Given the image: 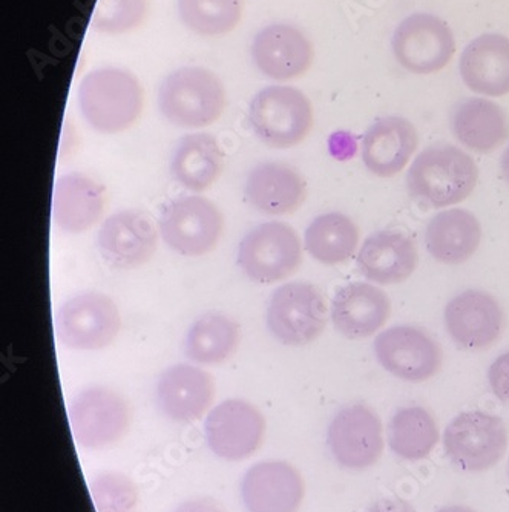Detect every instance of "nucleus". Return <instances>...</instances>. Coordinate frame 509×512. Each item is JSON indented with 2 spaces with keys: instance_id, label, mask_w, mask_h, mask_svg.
Listing matches in <instances>:
<instances>
[{
  "instance_id": "f257e3e1",
  "label": "nucleus",
  "mask_w": 509,
  "mask_h": 512,
  "mask_svg": "<svg viewBox=\"0 0 509 512\" xmlns=\"http://www.w3.org/2000/svg\"><path fill=\"white\" fill-rule=\"evenodd\" d=\"M479 181L476 161L453 145H434L422 151L408 169V194L433 209L467 200Z\"/></svg>"
},
{
  "instance_id": "f03ea898",
  "label": "nucleus",
  "mask_w": 509,
  "mask_h": 512,
  "mask_svg": "<svg viewBox=\"0 0 509 512\" xmlns=\"http://www.w3.org/2000/svg\"><path fill=\"white\" fill-rule=\"evenodd\" d=\"M79 106L91 128L102 134H119L142 114V85L123 68L92 69L80 82Z\"/></svg>"
},
{
  "instance_id": "7ed1b4c3",
  "label": "nucleus",
  "mask_w": 509,
  "mask_h": 512,
  "mask_svg": "<svg viewBox=\"0 0 509 512\" xmlns=\"http://www.w3.org/2000/svg\"><path fill=\"white\" fill-rule=\"evenodd\" d=\"M158 108L172 125L204 128L220 119L226 89L209 69L184 66L169 74L158 89Z\"/></svg>"
},
{
  "instance_id": "20e7f679",
  "label": "nucleus",
  "mask_w": 509,
  "mask_h": 512,
  "mask_svg": "<svg viewBox=\"0 0 509 512\" xmlns=\"http://www.w3.org/2000/svg\"><path fill=\"white\" fill-rule=\"evenodd\" d=\"M68 416L74 442L88 451L119 444L131 425V408L125 396L105 385L83 388L69 404Z\"/></svg>"
},
{
  "instance_id": "39448f33",
  "label": "nucleus",
  "mask_w": 509,
  "mask_h": 512,
  "mask_svg": "<svg viewBox=\"0 0 509 512\" xmlns=\"http://www.w3.org/2000/svg\"><path fill=\"white\" fill-rule=\"evenodd\" d=\"M249 122L261 142L270 148H293L312 131V103L304 92L292 86H269L257 92L250 102Z\"/></svg>"
},
{
  "instance_id": "423d86ee",
  "label": "nucleus",
  "mask_w": 509,
  "mask_h": 512,
  "mask_svg": "<svg viewBox=\"0 0 509 512\" xmlns=\"http://www.w3.org/2000/svg\"><path fill=\"white\" fill-rule=\"evenodd\" d=\"M303 261L301 241L295 229L280 221L253 227L238 249L241 270L255 283L273 284L289 278Z\"/></svg>"
},
{
  "instance_id": "0eeeda50",
  "label": "nucleus",
  "mask_w": 509,
  "mask_h": 512,
  "mask_svg": "<svg viewBox=\"0 0 509 512\" xmlns=\"http://www.w3.org/2000/svg\"><path fill=\"white\" fill-rule=\"evenodd\" d=\"M120 329L119 309L103 293H79L63 302L56 313L57 338L71 350H102L115 341Z\"/></svg>"
},
{
  "instance_id": "6e6552de",
  "label": "nucleus",
  "mask_w": 509,
  "mask_h": 512,
  "mask_svg": "<svg viewBox=\"0 0 509 512\" xmlns=\"http://www.w3.org/2000/svg\"><path fill=\"white\" fill-rule=\"evenodd\" d=\"M444 447L459 470L480 473L502 459L508 448V430L496 414L467 411L445 428Z\"/></svg>"
},
{
  "instance_id": "1a4fd4ad",
  "label": "nucleus",
  "mask_w": 509,
  "mask_h": 512,
  "mask_svg": "<svg viewBox=\"0 0 509 512\" xmlns=\"http://www.w3.org/2000/svg\"><path fill=\"white\" fill-rule=\"evenodd\" d=\"M327 324V306L312 284L287 283L270 296L267 325L278 341L292 347L310 344Z\"/></svg>"
},
{
  "instance_id": "9d476101",
  "label": "nucleus",
  "mask_w": 509,
  "mask_h": 512,
  "mask_svg": "<svg viewBox=\"0 0 509 512\" xmlns=\"http://www.w3.org/2000/svg\"><path fill=\"white\" fill-rule=\"evenodd\" d=\"M373 348L384 370L411 384L430 381L444 365L441 344L414 325H395L384 330L375 339Z\"/></svg>"
},
{
  "instance_id": "9b49d317",
  "label": "nucleus",
  "mask_w": 509,
  "mask_h": 512,
  "mask_svg": "<svg viewBox=\"0 0 509 512\" xmlns=\"http://www.w3.org/2000/svg\"><path fill=\"white\" fill-rule=\"evenodd\" d=\"M266 436V419L244 399H227L215 405L204 421L209 450L223 460L238 462L260 450Z\"/></svg>"
},
{
  "instance_id": "f8f14e48",
  "label": "nucleus",
  "mask_w": 509,
  "mask_h": 512,
  "mask_svg": "<svg viewBox=\"0 0 509 512\" xmlns=\"http://www.w3.org/2000/svg\"><path fill=\"white\" fill-rule=\"evenodd\" d=\"M224 230L220 209L204 197L178 198L165 207L160 218L161 237L175 252L203 256L217 247Z\"/></svg>"
},
{
  "instance_id": "ddd939ff",
  "label": "nucleus",
  "mask_w": 509,
  "mask_h": 512,
  "mask_svg": "<svg viewBox=\"0 0 509 512\" xmlns=\"http://www.w3.org/2000/svg\"><path fill=\"white\" fill-rule=\"evenodd\" d=\"M333 459L347 470H365L384 453V428L373 408L352 404L341 408L327 431Z\"/></svg>"
},
{
  "instance_id": "4468645a",
  "label": "nucleus",
  "mask_w": 509,
  "mask_h": 512,
  "mask_svg": "<svg viewBox=\"0 0 509 512\" xmlns=\"http://www.w3.org/2000/svg\"><path fill=\"white\" fill-rule=\"evenodd\" d=\"M396 60L413 74L439 73L453 59L456 40L447 23L431 14H413L391 40Z\"/></svg>"
},
{
  "instance_id": "2eb2a0df",
  "label": "nucleus",
  "mask_w": 509,
  "mask_h": 512,
  "mask_svg": "<svg viewBox=\"0 0 509 512\" xmlns=\"http://www.w3.org/2000/svg\"><path fill=\"white\" fill-rule=\"evenodd\" d=\"M445 327L454 344L464 350H485L505 330V312L499 301L482 290H465L445 306Z\"/></svg>"
},
{
  "instance_id": "dca6fc26",
  "label": "nucleus",
  "mask_w": 509,
  "mask_h": 512,
  "mask_svg": "<svg viewBox=\"0 0 509 512\" xmlns=\"http://www.w3.org/2000/svg\"><path fill=\"white\" fill-rule=\"evenodd\" d=\"M240 493L247 512H298L306 483L289 462L264 460L244 473Z\"/></svg>"
},
{
  "instance_id": "f3484780",
  "label": "nucleus",
  "mask_w": 509,
  "mask_h": 512,
  "mask_svg": "<svg viewBox=\"0 0 509 512\" xmlns=\"http://www.w3.org/2000/svg\"><path fill=\"white\" fill-rule=\"evenodd\" d=\"M158 246L152 218L140 211L111 215L97 235L100 255L115 269H135L151 261Z\"/></svg>"
},
{
  "instance_id": "a211bd4d",
  "label": "nucleus",
  "mask_w": 509,
  "mask_h": 512,
  "mask_svg": "<svg viewBox=\"0 0 509 512\" xmlns=\"http://www.w3.org/2000/svg\"><path fill=\"white\" fill-rule=\"evenodd\" d=\"M160 413L177 424L200 421L215 399V382L207 371L177 364L161 373L155 388Z\"/></svg>"
},
{
  "instance_id": "6ab92c4d",
  "label": "nucleus",
  "mask_w": 509,
  "mask_h": 512,
  "mask_svg": "<svg viewBox=\"0 0 509 512\" xmlns=\"http://www.w3.org/2000/svg\"><path fill=\"white\" fill-rule=\"evenodd\" d=\"M252 59L261 73L273 80H292L309 71L313 46L306 34L287 23H272L258 31Z\"/></svg>"
},
{
  "instance_id": "aec40b11",
  "label": "nucleus",
  "mask_w": 509,
  "mask_h": 512,
  "mask_svg": "<svg viewBox=\"0 0 509 512\" xmlns=\"http://www.w3.org/2000/svg\"><path fill=\"white\" fill-rule=\"evenodd\" d=\"M356 263L361 275L372 283L401 284L418 269V247L402 232L381 230L364 241Z\"/></svg>"
},
{
  "instance_id": "412c9836",
  "label": "nucleus",
  "mask_w": 509,
  "mask_h": 512,
  "mask_svg": "<svg viewBox=\"0 0 509 512\" xmlns=\"http://www.w3.org/2000/svg\"><path fill=\"white\" fill-rule=\"evenodd\" d=\"M418 145V131L413 123L402 117H385L365 132L362 161L376 177H395L407 168Z\"/></svg>"
},
{
  "instance_id": "4be33fe9",
  "label": "nucleus",
  "mask_w": 509,
  "mask_h": 512,
  "mask_svg": "<svg viewBox=\"0 0 509 512\" xmlns=\"http://www.w3.org/2000/svg\"><path fill=\"white\" fill-rule=\"evenodd\" d=\"M390 313V298L373 284H347L338 290L332 301L333 325L350 339L376 335L387 324Z\"/></svg>"
},
{
  "instance_id": "5701e85b",
  "label": "nucleus",
  "mask_w": 509,
  "mask_h": 512,
  "mask_svg": "<svg viewBox=\"0 0 509 512\" xmlns=\"http://www.w3.org/2000/svg\"><path fill=\"white\" fill-rule=\"evenodd\" d=\"M460 76L480 96L509 94V40L500 34L477 37L460 57Z\"/></svg>"
},
{
  "instance_id": "b1692460",
  "label": "nucleus",
  "mask_w": 509,
  "mask_h": 512,
  "mask_svg": "<svg viewBox=\"0 0 509 512\" xmlns=\"http://www.w3.org/2000/svg\"><path fill=\"white\" fill-rule=\"evenodd\" d=\"M247 201L267 215L298 211L307 197L306 181L292 166L261 163L250 171L246 181Z\"/></svg>"
},
{
  "instance_id": "393cba45",
  "label": "nucleus",
  "mask_w": 509,
  "mask_h": 512,
  "mask_svg": "<svg viewBox=\"0 0 509 512\" xmlns=\"http://www.w3.org/2000/svg\"><path fill=\"white\" fill-rule=\"evenodd\" d=\"M105 191L82 172L66 174L56 181L53 194L54 223L68 234H83L102 218Z\"/></svg>"
},
{
  "instance_id": "a878e982",
  "label": "nucleus",
  "mask_w": 509,
  "mask_h": 512,
  "mask_svg": "<svg viewBox=\"0 0 509 512\" xmlns=\"http://www.w3.org/2000/svg\"><path fill=\"white\" fill-rule=\"evenodd\" d=\"M482 243V226L465 209H447L431 218L425 246L434 260L448 266L467 263Z\"/></svg>"
},
{
  "instance_id": "bb28decb",
  "label": "nucleus",
  "mask_w": 509,
  "mask_h": 512,
  "mask_svg": "<svg viewBox=\"0 0 509 512\" xmlns=\"http://www.w3.org/2000/svg\"><path fill=\"white\" fill-rule=\"evenodd\" d=\"M451 129L460 145L477 154H490L508 140V114L491 100H465L451 115Z\"/></svg>"
},
{
  "instance_id": "cd10ccee",
  "label": "nucleus",
  "mask_w": 509,
  "mask_h": 512,
  "mask_svg": "<svg viewBox=\"0 0 509 512\" xmlns=\"http://www.w3.org/2000/svg\"><path fill=\"white\" fill-rule=\"evenodd\" d=\"M223 168V152L211 134L186 135L172 154V175L188 191L203 192L211 188Z\"/></svg>"
},
{
  "instance_id": "c85d7f7f",
  "label": "nucleus",
  "mask_w": 509,
  "mask_h": 512,
  "mask_svg": "<svg viewBox=\"0 0 509 512\" xmlns=\"http://www.w3.org/2000/svg\"><path fill=\"white\" fill-rule=\"evenodd\" d=\"M240 344V325L221 313L200 316L184 338V353L203 365L223 364Z\"/></svg>"
},
{
  "instance_id": "c756f323",
  "label": "nucleus",
  "mask_w": 509,
  "mask_h": 512,
  "mask_svg": "<svg viewBox=\"0 0 509 512\" xmlns=\"http://www.w3.org/2000/svg\"><path fill=\"white\" fill-rule=\"evenodd\" d=\"M306 249L319 263L336 266L355 255L361 232L355 221L339 212L319 215L306 230Z\"/></svg>"
},
{
  "instance_id": "7c9ffc66",
  "label": "nucleus",
  "mask_w": 509,
  "mask_h": 512,
  "mask_svg": "<svg viewBox=\"0 0 509 512\" xmlns=\"http://www.w3.org/2000/svg\"><path fill=\"white\" fill-rule=\"evenodd\" d=\"M439 440L433 414L419 405L399 408L388 425V442L393 453L405 460L425 459Z\"/></svg>"
},
{
  "instance_id": "2f4dec72",
  "label": "nucleus",
  "mask_w": 509,
  "mask_h": 512,
  "mask_svg": "<svg viewBox=\"0 0 509 512\" xmlns=\"http://www.w3.org/2000/svg\"><path fill=\"white\" fill-rule=\"evenodd\" d=\"M181 22L204 37L234 31L243 16L244 0H177Z\"/></svg>"
},
{
  "instance_id": "473e14b6",
  "label": "nucleus",
  "mask_w": 509,
  "mask_h": 512,
  "mask_svg": "<svg viewBox=\"0 0 509 512\" xmlns=\"http://www.w3.org/2000/svg\"><path fill=\"white\" fill-rule=\"evenodd\" d=\"M89 494L96 512H138L137 483L122 471H100L89 482Z\"/></svg>"
},
{
  "instance_id": "72a5a7b5",
  "label": "nucleus",
  "mask_w": 509,
  "mask_h": 512,
  "mask_svg": "<svg viewBox=\"0 0 509 512\" xmlns=\"http://www.w3.org/2000/svg\"><path fill=\"white\" fill-rule=\"evenodd\" d=\"M148 0H99L92 14V28L105 34H123L142 25Z\"/></svg>"
},
{
  "instance_id": "f704fd0d",
  "label": "nucleus",
  "mask_w": 509,
  "mask_h": 512,
  "mask_svg": "<svg viewBox=\"0 0 509 512\" xmlns=\"http://www.w3.org/2000/svg\"><path fill=\"white\" fill-rule=\"evenodd\" d=\"M491 390L499 401L509 404V352L502 353L488 371Z\"/></svg>"
},
{
  "instance_id": "c9c22d12",
  "label": "nucleus",
  "mask_w": 509,
  "mask_h": 512,
  "mask_svg": "<svg viewBox=\"0 0 509 512\" xmlns=\"http://www.w3.org/2000/svg\"><path fill=\"white\" fill-rule=\"evenodd\" d=\"M174 512H227L217 500L209 497H197V499L186 500L180 503Z\"/></svg>"
},
{
  "instance_id": "e433bc0d",
  "label": "nucleus",
  "mask_w": 509,
  "mask_h": 512,
  "mask_svg": "<svg viewBox=\"0 0 509 512\" xmlns=\"http://www.w3.org/2000/svg\"><path fill=\"white\" fill-rule=\"evenodd\" d=\"M365 512H416L411 505L401 499H381L373 503Z\"/></svg>"
},
{
  "instance_id": "4c0bfd02",
  "label": "nucleus",
  "mask_w": 509,
  "mask_h": 512,
  "mask_svg": "<svg viewBox=\"0 0 509 512\" xmlns=\"http://www.w3.org/2000/svg\"><path fill=\"white\" fill-rule=\"evenodd\" d=\"M500 166H502L503 178H505L506 183L509 184V145L508 148L505 149V152L502 154V161H500Z\"/></svg>"
},
{
  "instance_id": "58836bf2",
  "label": "nucleus",
  "mask_w": 509,
  "mask_h": 512,
  "mask_svg": "<svg viewBox=\"0 0 509 512\" xmlns=\"http://www.w3.org/2000/svg\"><path fill=\"white\" fill-rule=\"evenodd\" d=\"M437 512H476L468 506H447V508L439 509Z\"/></svg>"
}]
</instances>
